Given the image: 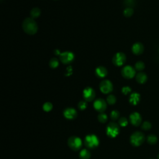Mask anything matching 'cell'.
I'll list each match as a JSON object with an SVG mask.
<instances>
[{
	"mask_svg": "<svg viewBox=\"0 0 159 159\" xmlns=\"http://www.w3.org/2000/svg\"><path fill=\"white\" fill-rule=\"evenodd\" d=\"M22 29L24 31L29 35H34L38 30V26L32 17H27L22 22Z\"/></svg>",
	"mask_w": 159,
	"mask_h": 159,
	"instance_id": "6da1fadb",
	"label": "cell"
},
{
	"mask_svg": "<svg viewBox=\"0 0 159 159\" xmlns=\"http://www.w3.org/2000/svg\"><path fill=\"white\" fill-rule=\"evenodd\" d=\"M145 140V136L144 134L141 132L136 131L134 132L131 137H130V142L131 144L134 146L138 147L143 144Z\"/></svg>",
	"mask_w": 159,
	"mask_h": 159,
	"instance_id": "7a4b0ae2",
	"label": "cell"
},
{
	"mask_svg": "<svg viewBox=\"0 0 159 159\" xmlns=\"http://www.w3.org/2000/svg\"><path fill=\"white\" fill-rule=\"evenodd\" d=\"M99 139L95 134H88L85 139V144L89 149H94L98 146Z\"/></svg>",
	"mask_w": 159,
	"mask_h": 159,
	"instance_id": "3957f363",
	"label": "cell"
},
{
	"mask_svg": "<svg viewBox=\"0 0 159 159\" xmlns=\"http://www.w3.org/2000/svg\"><path fill=\"white\" fill-rule=\"evenodd\" d=\"M119 133V125L114 123L111 122L106 127V134L107 135L111 138H114L117 136Z\"/></svg>",
	"mask_w": 159,
	"mask_h": 159,
	"instance_id": "277c9868",
	"label": "cell"
},
{
	"mask_svg": "<svg viewBox=\"0 0 159 159\" xmlns=\"http://www.w3.org/2000/svg\"><path fill=\"white\" fill-rule=\"evenodd\" d=\"M68 145L73 150H78L82 146L81 139L77 136H72L68 140Z\"/></svg>",
	"mask_w": 159,
	"mask_h": 159,
	"instance_id": "5b68a950",
	"label": "cell"
},
{
	"mask_svg": "<svg viewBox=\"0 0 159 159\" xmlns=\"http://www.w3.org/2000/svg\"><path fill=\"white\" fill-rule=\"evenodd\" d=\"M75 59V56L73 52L70 51H65L61 53L60 55V62L64 64H69L72 63Z\"/></svg>",
	"mask_w": 159,
	"mask_h": 159,
	"instance_id": "8992f818",
	"label": "cell"
},
{
	"mask_svg": "<svg viewBox=\"0 0 159 159\" xmlns=\"http://www.w3.org/2000/svg\"><path fill=\"white\" fill-rule=\"evenodd\" d=\"M121 74L126 79H131L136 76V69L130 65L125 66L121 70Z\"/></svg>",
	"mask_w": 159,
	"mask_h": 159,
	"instance_id": "52a82bcc",
	"label": "cell"
},
{
	"mask_svg": "<svg viewBox=\"0 0 159 159\" xmlns=\"http://www.w3.org/2000/svg\"><path fill=\"white\" fill-rule=\"evenodd\" d=\"M100 89L103 93L108 94L111 93L113 90V83L108 80H103L100 84Z\"/></svg>",
	"mask_w": 159,
	"mask_h": 159,
	"instance_id": "ba28073f",
	"label": "cell"
},
{
	"mask_svg": "<svg viewBox=\"0 0 159 159\" xmlns=\"http://www.w3.org/2000/svg\"><path fill=\"white\" fill-rule=\"evenodd\" d=\"M126 61V55L123 52L116 53L113 58V63L117 66L123 65Z\"/></svg>",
	"mask_w": 159,
	"mask_h": 159,
	"instance_id": "9c48e42d",
	"label": "cell"
},
{
	"mask_svg": "<svg viewBox=\"0 0 159 159\" xmlns=\"http://www.w3.org/2000/svg\"><path fill=\"white\" fill-rule=\"evenodd\" d=\"M83 96L85 101H92L95 98V91L91 87H87L83 91Z\"/></svg>",
	"mask_w": 159,
	"mask_h": 159,
	"instance_id": "30bf717a",
	"label": "cell"
},
{
	"mask_svg": "<svg viewBox=\"0 0 159 159\" xmlns=\"http://www.w3.org/2000/svg\"><path fill=\"white\" fill-rule=\"evenodd\" d=\"M93 106L97 111L103 113L105 111L107 108V103L103 99L99 98L95 101L93 103Z\"/></svg>",
	"mask_w": 159,
	"mask_h": 159,
	"instance_id": "8fae6325",
	"label": "cell"
},
{
	"mask_svg": "<svg viewBox=\"0 0 159 159\" xmlns=\"http://www.w3.org/2000/svg\"><path fill=\"white\" fill-rule=\"evenodd\" d=\"M129 120L131 123L135 126H138L142 122V117L140 114L137 112L132 113L129 116Z\"/></svg>",
	"mask_w": 159,
	"mask_h": 159,
	"instance_id": "7c38bea8",
	"label": "cell"
},
{
	"mask_svg": "<svg viewBox=\"0 0 159 159\" xmlns=\"http://www.w3.org/2000/svg\"><path fill=\"white\" fill-rule=\"evenodd\" d=\"M64 117L67 119H73L77 116V112L74 108H67L64 111Z\"/></svg>",
	"mask_w": 159,
	"mask_h": 159,
	"instance_id": "4fadbf2b",
	"label": "cell"
},
{
	"mask_svg": "<svg viewBox=\"0 0 159 159\" xmlns=\"http://www.w3.org/2000/svg\"><path fill=\"white\" fill-rule=\"evenodd\" d=\"M144 46L141 43H140V42H136L132 47V51L133 53L137 55V56H139V55L142 54L144 52Z\"/></svg>",
	"mask_w": 159,
	"mask_h": 159,
	"instance_id": "5bb4252c",
	"label": "cell"
},
{
	"mask_svg": "<svg viewBox=\"0 0 159 159\" xmlns=\"http://www.w3.org/2000/svg\"><path fill=\"white\" fill-rule=\"evenodd\" d=\"M95 73L97 77L100 78H103L107 76L108 70L105 66H98L96 69Z\"/></svg>",
	"mask_w": 159,
	"mask_h": 159,
	"instance_id": "9a60e30c",
	"label": "cell"
},
{
	"mask_svg": "<svg viewBox=\"0 0 159 159\" xmlns=\"http://www.w3.org/2000/svg\"><path fill=\"white\" fill-rule=\"evenodd\" d=\"M140 100V96L138 93H132L129 97V103L132 105H137Z\"/></svg>",
	"mask_w": 159,
	"mask_h": 159,
	"instance_id": "2e32d148",
	"label": "cell"
},
{
	"mask_svg": "<svg viewBox=\"0 0 159 159\" xmlns=\"http://www.w3.org/2000/svg\"><path fill=\"white\" fill-rule=\"evenodd\" d=\"M136 81L140 84H144L145 83L147 80V76L144 72H139L136 75Z\"/></svg>",
	"mask_w": 159,
	"mask_h": 159,
	"instance_id": "e0dca14e",
	"label": "cell"
},
{
	"mask_svg": "<svg viewBox=\"0 0 159 159\" xmlns=\"http://www.w3.org/2000/svg\"><path fill=\"white\" fill-rule=\"evenodd\" d=\"M90 157V152L87 149H82L80 152V158L81 159H89Z\"/></svg>",
	"mask_w": 159,
	"mask_h": 159,
	"instance_id": "ac0fdd59",
	"label": "cell"
},
{
	"mask_svg": "<svg viewBox=\"0 0 159 159\" xmlns=\"http://www.w3.org/2000/svg\"><path fill=\"white\" fill-rule=\"evenodd\" d=\"M41 11L39 8H34L30 11V16H31L32 18L34 19V18H38L40 15Z\"/></svg>",
	"mask_w": 159,
	"mask_h": 159,
	"instance_id": "d6986e66",
	"label": "cell"
},
{
	"mask_svg": "<svg viewBox=\"0 0 159 159\" xmlns=\"http://www.w3.org/2000/svg\"><path fill=\"white\" fill-rule=\"evenodd\" d=\"M59 65V61L57 58H52L49 61V66L52 69H56Z\"/></svg>",
	"mask_w": 159,
	"mask_h": 159,
	"instance_id": "ffe728a7",
	"label": "cell"
},
{
	"mask_svg": "<svg viewBox=\"0 0 159 159\" xmlns=\"http://www.w3.org/2000/svg\"><path fill=\"white\" fill-rule=\"evenodd\" d=\"M147 140L148 143L151 145L155 144L157 142V137L154 134H150V135L148 136Z\"/></svg>",
	"mask_w": 159,
	"mask_h": 159,
	"instance_id": "44dd1931",
	"label": "cell"
},
{
	"mask_svg": "<svg viewBox=\"0 0 159 159\" xmlns=\"http://www.w3.org/2000/svg\"><path fill=\"white\" fill-rule=\"evenodd\" d=\"M134 69L137 71H142L145 69V64L142 61H139V62H136V64H135Z\"/></svg>",
	"mask_w": 159,
	"mask_h": 159,
	"instance_id": "7402d4cb",
	"label": "cell"
},
{
	"mask_svg": "<svg viewBox=\"0 0 159 159\" xmlns=\"http://www.w3.org/2000/svg\"><path fill=\"white\" fill-rule=\"evenodd\" d=\"M42 108H43L44 111L49 112L52 109L53 105H52V104L51 103H50V102H46L43 105Z\"/></svg>",
	"mask_w": 159,
	"mask_h": 159,
	"instance_id": "603a6c76",
	"label": "cell"
},
{
	"mask_svg": "<svg viewBox=\"0 0 159 159\" xmlns=\"http://www.w3.org/2000/svg\"><path fill=\"white\" fill-rule=\"evenodd\" d=\"M98 119L101 123H105L108 120V116L103 113H101L98 116Z\"/></svg>",
	"mask_w": 159,
	"mask_h": 159,
	"instance_id": "cb8c5ba5",
	"label": "cell"
},
{
	"mask_svg": "<svg viewBox=\"0 0 159 159\" xmlns=\"http://www.w3.org/2000/svg\"><path fill=\"white\" fill-rule=\"evenodd\" d=\"M133 14L134 10L132 8H126L123 11V14L126 17H129L132 16Z\"/></svg>",
	"mask_w": 159,
	"mask_h": 159,
	"instance_id": "d4e9b609",
	"label": "cell"
},
{
	"mask_svg": "<svg viewBox=\"0 0 159 159\" xmlns=\"http://www.w3.org/2000/svg\"><path fill=\"white\" fill-rule=\"evenodd\" d=\"M107 103L110 105H113L114 104L116 103V98L114 95H109L106 99Z\"/></svg>",
	"mask_w": 159,
	"mask_h": 159,
	"instance_id": "484cf974",
	"label": "cell"
},
{
	"mask_svg": "<svg viewBox=\"0 0 159 159\" xmlns=\"http://www.w3.org/2000/svg\"><path fill=\"white\" fill-rule=\"evenodd\" d=\"M119 112L117 110H113V111L111 113V115H110V117L111 119L113 121H116L119 119Z\"/></svg>",
	"mask_w": 159,
	"mask_h": 159,
	"instance_id": "4316f807",
	"label": "cell"
},
{
	"mask_svg": "<svg viewBox=\"0 0 159 159\" xmlns=\"http://www.w3.org/2000/svg\"><path fill=\"white\" fill-rule=\"evenodd\" d=\"M87 101H80L78 103V108L82 110V111H83V110H85V109H86V108H87Z\"/></svg>",
	"mask_w": 159,
	"mask_h": 159,
	"instance_id": "83f0119b",
	"label": "cell"
},
{
	"mask_svg": "<svg viewBox=\"0 0 159 159\" xmlns=\"http://www.w3.org/2000/svg\"><path fill=\"white\" fill-rule=\"evenodd\" d=\"M118 124L121 127H125L128 124V121L126 118H121L118 120Z\"/></svg>",
	"mask_w": 159,
	"mask_h": 159,
	"instance_id": "f1b7e54d",
	"label": "cell"
},
{
	"mask_svg": "<svg viewBox=\"0 0 159 159\" xmlns=\"http://www.w3.org/2000/svg\"><path fill=\"white\" fill-rule=\"evenodd\" d=\"M152 127V124L148 121H145L142 124V129L145 131L150 130Z\"/></svg>",
	"mask_w": 159,
	"mask_h": 159,
	"instance_id": "f546056e",
	"label": "cell"
},
{
	"mask_svg": "<svg viewBox=\"0 0 159 159\" xmlns=\"http://www.w3.org/2000/svg\"><path fill=\"white\" fill-rule=\"evenodd\" d=\"M124 3L127 8H132L135 5V0H124Z\"/></svg>",
	"mask_w": 159,
	"mask_h": 159,
	"instance_id": "4dcf8cb0",
	"label": "cell"
},
{
	"mask_svg": "<svg viewBox=\"0 0 159 159\" xmlns=\"http://www.w3.org/2000/svg\"><path fill=\"white\" fill-rule=\"evenodd\" d=\"M131 91L132 90L129 87H124L123 88H122V93L125 95L129 94L131 92Z\"/></svg>",
	"mask_w": 159,
	"mask_h": 159,
	"instance_id": "1f68e13d",
	"label": "cell"
},
{
	"mask_svg": "<svg viewBox=\"0 0 159 159\" xmlns=\"http://www.w3.org/2000/svg\"><path fill=\"white\" fill-rule=\"evenodd\" d=\"M54 53H55V54L57 55V56H60V55L61 54L60 51L59 50H56L54 51Z\"/></svg>",
	"mask_w": 159,
	"mask_h": 159,
	"instance_id": "d6a6232c",
	"label": "cell"
},
{
	"mask_svg": "<svg viewBox=\"0 0 159 159\" xmlns=\"http://www.w3.org/2000/svg\"><path fill=\"white\" fill-rule=\"evenodd\" d=\"M157 158L159 159V154H158V156H157Z\"/></svg>",
	"mask_w": 159,
	"mask_h": 159,
	"instance_id": "836d02e7",
	"label": "cell"
},
{
	"mask_svg": "<svg viewBox=\"0 0 159 159\" xmlns=\"http://www.w3.org/2000/svg\"><path fill=\"white\" fill-rule=\"evenodd\" d=\"M151 159H153V158H151Z\"/></svg>",
	"mask_w": 159,
	"mask_h": 159,
	"instance_id": "e575fe53",
	"label": "cell"
}]
</instances>
